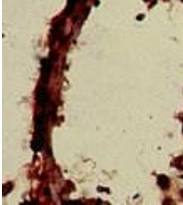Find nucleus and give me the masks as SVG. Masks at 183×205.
Instances as JSON below:
<instances>
[{"label":"nucleus","mask_w":183,"mask_h":205,"mask_svg":"<svg viewBox=\"0 0 183 205\" xmlns=\"http://www.w3.org/2000/svg\"><path fill=\"white\" fill-rule=\"evenodd\" d=\"M158 184L161 189L163 190H167L169 187L170 181L168 177L165 175H160L158 177Z\"/></svg>","instance_id":"4"},{"label":"nucleus","mask_w":183,"mask_h":205,"mask_svg":"<svg viewBox=\"0 0 183 205\" xmlns=\"http://www.w3.org/2000/svg\"><path fill=\"white\" fill-rule=\"evenodd\" d=\"M180 196H181V198L183 200V189L180 191Z\"/></svg>","instance_id":"8"},{"label":"nucleus","mask_w":183,"mask_h":205,"mask_svg":"<svg viewBox=\"0 0 183 205\" xmlns=\"http://www.w3.org/2000/svg\"><path fill=\"white\" fill-rule=\"evenodd\" d=\"M51 71V60H43L41 68V79L43 83H47Z\"/></svg>","instance_id":"2"},{"label":"nucleus","mask_w":183,"mask_h":205,"mask_svg":"<svg viewBox=\"0 0 183 205\" xmlns=\"http://www.w3.org/2000/svg\"><path fill=\"white\" fill-rule=\"evenodd\" d=\"M45 125H46V116L44 114H40L36 118L35 131L36 136L34 141H32V148L34 151L41 150L43 144H45Z\"/></svg>","instance_id":"1"},{"label":"nucleus","mask_w":183,"mask_h":205,"mask_svg":"<svg viewBox=\"0 0 183 205\" xmlns=\"http://www.w3.org/2000/svg\"><path fill=\"white\" fill-rule=\"evenodd\" d=\"M80 1V0H68L67 6L65 9V14L67 15H69V14L72 13V11L74 10L75 4L76 3V1Z\"/></svg>","instance_id":"6"},{"label":"nucleus","mask_w":183,"mask_h":205,"mask_svg":"<svg viewBox=\"0 0 183 205\" xmlns=\"http://www.w3.org/2000/svg\"><path fill=\"white\" fill-rule=\"evenodd\" d=\"M182 1H183V0H182Z\"/></svg>","instance_id":"9"},{"label":"nucleus","mask_w":183,"mask_h":205,"mask_svg":"<svg viewBox=\"0 0 183 205\" xmlns=\"http://www.w3.org/2000/svg\"><path fill=\"white\" fill-rule=\"evenodd\" d=\"M67 205H81L80 203H79L78 202H74V201H70V202H67L66 203Z\"/></svg>","instance_id":"7"},{"label":"nucleus","mask_w":183,"mask_h":205,"mask_svg":"<svg viewBox=\"0 0 183 205\" xmlns=\"http://www.w3.org/2000/svg\"><path fill=\"white\" fill-rule=\"evenodd\" d=\"M37 99L40 105L44 107L47 105L48 101L47 92L44 87H41L37 93Z\"/></svg>","instance_id":"3"},{"label":"nucleus","mask_w":183,"mask_h":205,"mask_svg":"<svg viewBox=\"0 0 183 205\" xmlns=\"http://www.w3.org/2000/svg\"><path fill=\"white\" fill-rule=\"evenodd\" d=\"M63 26V21H59L56 26L54 27V29H52L51 32V39L53 41H55L56 39L58 38V36H60V33H61L62 28Z\"/></svg>","instance_id":"5"},{"label":"nucleus","mask_w":183,"mask_h":205,"mask_svg":"<svg viewBox=\"0 0 183 205\" xmlns=\"http://www.w3.org/2000/svg\"></svg>","instance_id":"10"}]
</instances>
